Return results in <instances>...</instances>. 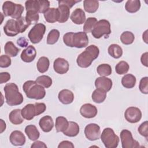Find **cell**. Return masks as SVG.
I'll return each mask as SVG.
<instances>
[{"mask_svg":"<svg viewBox=\"0 0 148 148\" xmlns=\"http://www.w3.org/2000/svg\"><path fill=\"white\" fill-rule=\"evenodd\" d=\"M65 45L71 47L83 48L88 44V38L84 32H67L63 36Z\"/></svg>","mask_w":148,"mask_h":148,"instance_id":"cell-1","label":"cell"},{"mask_svg":"<svg viewBox=\"0 0 148 148\" xmlns=\"http://www.w3.org/2000/svg\"><path fill=\"white\" fill-rule=\"evenodd\" d=\"M99 54V50L97 46L94 45L88 46L77 56L76 59L77 65L83 68H88L98 57Z\"/></svg>","mask_w":148,"mask_h":148,"instance_id":"cell-2","label":"cell"},{"mask_svg":"<svg viewBox=\"0 0 148 148\" xmlns=\"http://www.w3.org/2000/svg\"><path fill=\"white\" fill-rule=\"evenodd\" d=\"M6 102L9 106H16L21 104L24 98L19 92L18 86L14 83H7L3 88Z\"/></svg>","mask_w":148,"mask_h":148,"instance_id":"cell-3","label":"cell"},{"mask_svg":"<svg viewBox=\"0 0 148 148\" xmlns=\"http://www.w3.org/2000/svg\"><path fill=\"white\" fill-rule=\"evenodd\" d=\"M23 90L26 96L30 99H42L46 95L45 88L38 84L36 81L28 80L23 86Z\"/></svg>","mask_w":148,"mask_h":148,"instance_id":"cell-4","label":"cell"},{"mask_svg":"<svg viewBox=\"0 0 148 148\" xmlns=\"http://www.w3.org/2000/svg\"><path fill=\"white\" fill-rule=\"evenodd\" d=\"M24 10V8L22 5L12 1H5L2 5V11L5 16H10L16 20L21 17Z\"/></svg>","mask_w":148,"mask_h":148,"instance_id":"cell-5","label":"cell"},{"mask_svg":"<svg viewBox=\"0 0 148 148\" xmlns=\"http://www.w3.org/2000/svg\"><path fill=\"white\" fill-rule=\"evenodd\" d=\"M101 139L106 148H116L120 139L111 128H105L101 135Z\"/></svg>","mask_w":148,"mask_h":148,"instance_id":"cell-6","label":"cell"},{"mask_svg":"<svg viewBox=\"0 0 148 148\" xmlns=\"http://www.w3.org/2000/svg\"><path fill=\"white\" fill-rule=\"evenodd\" d=\"M110 33V24L109 21L105 19L97 21L91 31L92 35L96 39H99L103 35L108 37Z\"/></svg>","mask_w":148,"mask_h":148,"instance_id":"cell-7","label":"cell"},{"mask_svg":"<svg viewBox=\"0 0 148 148\" xmlns=\"http://www.w3.org/2000/svg\"><path fill=\"white\" fill-rule=\"evenodd\" d=\"M25 7L27 12L44 13L49 9L50 2L47 0H29L25 2Z\"/></svg>","mask_w":148,"mask_h":148,"instance_id":"cell-8","label":"cell"},{"mask_svg":"<svg viewBox=\"0 0 148 148\" xmlns=\"http://www.w3.org/2000/svg\"><path fill=\"white\" fill-rule=\"evenodd\" d=\"M46 32V26L42 23H37L29 31L28 37L31 43L36 44L43 39Z\"/></svg>","mask_w":148,"mask_h":148,"instance_id":"cell-9","label":"cell"},{"mask_svg":"<svg viewBox=\"0 0 148 148\" xmlns=\"http://www.w3.org/2000/svg\"><path fill=\"white\" fill-rule=\"evenodd\" d=\"M120 139L123 148H137L139 147V142L135 140L131 131L123 130L120 132Z\"/></svg>","mask_w":148,"mask_h":148,"instance_id":"cell-10","label":"cell"},{"mask_svg":"<svg viewBox=\"0 0 148 148\" xmlns=\"http://www.w3.org/2000/svg\"><path fill=\"white\" fill-rule=\"evenodd\" d=\"M84 134L89 140L94 141L99 139L101 134L100 127L95 123H90L84 128Z\"/></svg>","mask_w":148,"mask_h":148,"instance_id":"cell-11","label":"cell"},{"mask_svg":"<svg viewBox=\"0 0 148 148\" xmlns=\"http://www.w3.org/2000/svg\"><path fill=\"white\" fill-rule=\"evenodd\" d=\"M125 120L130 123H136L142 118L141 110L136 107L131 106L128 108L124 113Z\"/></svg>","mask_w":148,"mask_h":148,"instance_id":"cell-12","label":"cell"},{"mask_svg":"<svg viewBox=\"0 0 148 148\" xmlns=\"http://www.w3.org/2000/svg\"><path fill=\"white\" fill-rule=\"evenodd\" d=\"M3 31L8 36H14L20 33L17 21L14 19L8 20L3 27Z\"/></svg>","mask_w":148,"mask_h":148,"instance_id":"cell-13","label":"cell"},{"mask_svg":"<svg viewBox=\"0 0 148 148\" xmlns=\"http://www.w3.org/2000/svg\"><path fill=\"white\" fill-rule=\"evenodd\" d=\"M69 64L68 61L62 58H56L53 63L54 71L58 74H65L69 70Z\"/></svg>","mask_w":148,"mask_h":148,"instance_id":"cell-14","label":"cell"},{"mask_svg":"<svg viewBox=\"0 0 148 148\" xmlns=\"http://www.w3.org/2000/svg\"><path fill=\"white\" fill-rule=\"evenodd\" d=\"M81 115L86 119H92L95 117L98 113L96 106L91 103H85L80 109Z\"/></svg>","mask_w":148,"mask_h":148,"instance_id":"cell-15","label":"cell"},{"mask_svg":"<svg viewBox=\"0 0 148 148\" xmlns=\"http://www.w3.org/2000/svg\"><path fill=\"white\" fill-rule=\"evenodd\" d=\"M112 85L113 83L112 80L105 76L97 77L95 80V86L96 88L102 90L106 92L111 90Z\"/></svg>","mask_w":148,"mask_h":148,"instance_id":"cell-16","label":"cell"},{"mask_svg":"<svg viewBox=\"0 0 148 148\" xmlns=\"http://www.w3.org/2000/svg\"><path fill=\"white\" fill-rule=\"evenodd\" d=\"M36 56V50L34 46L29 45L24 49L20 55L21 60L25 62H31L34 60Z\"/></svg>","mask_w":148,"mask_h":148,"instance_id":"cell-17","label":"cell"},{"mask_svg":"<svg viewBox=\"0 0 148 148\" xmlns=\"http://www.w3.org/2000/svg\"><path fill=\"white\" fill-rule=\"evenodd\" d=\"M9 139L14 146H23L26 141L25 135L21 131L18 130H15L10 134Z\"/></svg>","mask_w":148,"mask_h":148,"instance_id":"cell-18","label":"cell"},{"mask_svg":"<svg viewBox=\"0 0 148 148\" xmlns=\"http://www.w3.org/2000/svg\"><path fill=\"white\" fill-rule=\"evenodd\" d=\"M70 18L73 23L78 25L83 24L86 21V18L85 13L81 8L75 9L72 12Z\"/></svg>","mask_w":148,"mask_h":148,"instance_id":"cell-19","label":"cell"},{"mask_svg":"<svg viewBox=\"0 0 148 148\" xmlns=\"http://www.w3.org/2000/svg\"><path fill=\"white\" fill-rule=\"evenodd\" d=\"M58 98L62 103L64 105H68L73 101L74 94L69 90L63 89L59 92Z\"/></svg>","mask_w":148,"mask_h":148,"instance_id":"cell-20","label":"cell"},{"mask_svg":"<svg viewBox=\"0 0 148 148\" xmlns=\"http://www.w3.org/2000/svg\"><path fill=\"white\" fill-rule=\"evenodd\" d=\"M39 125L43 132H49L52 130L54 127L53 120L50 116H45L40 119Z\"/></svg>","mask_w":148,"mask_h":148,"instance_id":"cell-21","label":"cell"},{"mask_svg":"<svg viewBox=\"0 0 148 148\" xmlns=\"http://www.w3.org/2000/svg\"><path fill=\"white\" fill-rule=\"evenodd\" d=\"M21 114L23 118L27 120L33 119L35 116H36L35 105L32 103H28L26 105L21 109Z\"/></svg>","mask_w":148,"mask_h":148,"instance_id":"cell-22","label":"cell"},{"mask_svg":"<svg viewBox=\"0 0 148 148\" xmlns=\"http://www.w3.org/2000/svg\"><path fill=\"white\" fill-rule=\"evenodd\" d=\"M58 3V12H59V19L58 22L60 23H65L68 21L69 17L70 14V8L66 5Z\"/></svg>","mask_w":148,"mask_h":148,"instance_id":"cell-23","label":"cell"},{"mask_svg":"<svg viewBox=\"0 0 148 148\" xmlns=\"http://www.w3.org/2000/svg\"><path fill=\"white\" fill-rule=\"evenodd\" d=\"M45 20L50 23H54L58 21L59 12L58 8H49L43 14Z\"/></svg>","mask_w":148,"mask_h":148,"instance_id":"cell-24","label":"cell"},{"mask_svg":"<svg viewBox=\"0 0 148 148\" xmlns=\"http://www.w3.org/2000/svg\"><path fill=\"white\" fill-rule=\"evenodd\" d=\"M10 121L14 125H18L24 121V118L21 114V110L20 109H14L10 112L9 115Z\"/></svg>","mask_w":148,"mask_h":148,"instance_id":"cell-25","label":"cell"},{"mask_svg":"<svg viewBox=\"0 0 148 148\" xmlns=\"http://www.w3.org/2000/svg\"><path fill=\"white\" fill-rule=\"evenodd\" d=\"M25 133L31 140H36L40 136L39 131L35 125H28L25 128Z\"/></svg>","mask_w":148,"mask_h":148,"instance_id":"cell-26","label":"cell"},{"mask_svg":"<svg viewBox=\"0 0 148 148\" xmlns=\"http://www.w3.org/2000/svg\"><path fill=\"white\" fill-rule=\"evenodd\" d=\"M80 131V128L77 123L74 121H69L68 128L63 132V134L69 137H74L77 136Z\"/></svg>","mask_w":148,"mask_h":148,"instance_id":"cell-27","label":"cell"},{"mask_svg":"<svg viewBox=\"0 0 148 148\" xmlns=\"http://www.w3.org/2000/svg\"><path fill=\"white\" fill-rule=\"evenodd\" d=\"M136 82V77L132 74H126L121 79V84L125 88H133Z\"/></svg>","mask_w":148,"mask_h":148,"instance_id":"cell-28","label":"cell"},{"mask_svg":"<svg viewBox=\"0 0 148 148\" xmlns=\"http://www.w3.org/2000/svg\"><path fill=\"white\" fill-rule=\"evenodd\" d=\"M83 6L86 12L94 13L98 9L99 2L96 0H84L83 1Z\"/></svg>","mask_w":148,"mask_h":148,"instance_id":"cell-29","label":"cell"},{"mask_svg":"<svg viewBox=\"0 0 148 148\" xmlns=\"http://www.w3.org/2000/svg\"><path fill=\"white\" fill-rule=\"evenodd\" d=\"M69 121L63 116H58L56 120V130L57 132L65 131L68 127Z\"/></svg>","mask_w":148,"mask_h":148,"instance_id":"cell-30","label":"cell"},{"mask_svg":"<svg viewBox=\"0 0 148 148\" xmlns=\"http://www.w3.org/2000/svg\"><path fill=\"white\" fill-rule=\"evenodd\" d=\"M4 50L8 56L14 57L18 54L20 49L17 48L12 42L8 41L5 45Z\"/></svg>","mask_w":148,"mask_h":148,"instance_id":"cell-31","label":"cell"},{"mask_svg":"<svg viewBox=\"0 0 148 148\" xmlns=\"http://www.w3.org/2000/svg\"><path fill=\"white\" fill-rule=\"evenodd\" d=\"M140 8V1L139 0H128L125 5V10L131 13L138 12Z\"/></svg>","mask_w":148,"mask_h":148,"instance_id":"cell-32","label":"cell"},{"mask_svg":"<svg viewBox=\"0 0 148 148\" xmlns=\"http://www.w3.org/2000/svg\"><path fill=\"white\" fill-rule=\"evenodd\" d=\"M108 51L109 54L116 59L120 58L123 55V49L117 44L110 45L108 47Z\"/></svg>","mask_w":148,"mask_h":148,"instance_id":"cell-33","label":"cell"},{"mask_svg":"<svg viewBox=\"0 0 148 148\" xmlns=\"http://www.w3.org/2000/svg\"><path fill=\"white\" fill-rule=\"evenodd\" d=\"M50 65V61L47 57H41L39 58L37 64H36V67L38 71L42 73H43L46 72L49 68Z\"/></svg>","mask_w":148,"mask_h":148,"instance_id":"cell-34","label":"cell"},{"mask_svg":"<svg viewBox=\"0 0 148 148\" xmlns=\"http://www.w3.org/2000/svg\"><path fill=\"white\" fill-rule=\"evenodd\" d=\"M91 98L94 102L101 103L105 100L106 98V92L102 90L96 88L93 91L91 95Z\"/></svg>","mask_w":148,"mask_h":148,"instance_id":"cell-35","label":"cell"},{"mask_svg":"<svg viewBox=\"0 0 148 148\" xmlns=\"http://www.w3.org/2000/svg\"><path fill=\"white\" fill-rule=\"evenodd\" d=\"M97 72L101 76H108L112 73V68L109 64H102L98 66Z\"/></svg>","mask_w":148,"mask_h":148,"instance_id":"cell-36","label":"cell"},{"mask_svg":"<svg viewBox=\"0 0 148 148\" xmlns=\"http://www.w3.org/2000/svg\"><path fill=\"white\" fill-rule=\"evenodd\" d=\"M135 40V36L134 34L130 31H124L120 36V40L126 45L132 44Z\"/></svg>","mask_w":148,"mask_h":148,"instance_id":"cell-37","label":"cell"},{"mask_svg":"<svg viewBox=\"0 0 148 148\" xmlns=\"http://www.w3.org/2000/svg\"><path fill=\"white\" fill-rule=\"evenodd\" d=\"M36 82L43 86L44 88H49L52 84L51 78L47 75H42L36 79Z\"/></svg>","mask_w":148,"mask_h":148,"instance_id":"cell-38","label":"cell"},{"mask_svg":"<svg viewBox=\"0 0 148 148\" xmlns=\"http://www.w3.org/2000/svg\"><path fill=\"white\" fill-rule=\"evenodd\" d=\"M60 37V32L58 29H51L47 36V43L48 45H54L58 40Z\"/></svg>","mask_w":148,"mask_h":148,"instance_id":"cell-39","label":"cell"},{"mask_svg":"<svg viewBox=\"0 0 148 148\" xmlns=\"http://www.w3.org/2000/svg\"><path fill=\"white\" fill-rule=\"evenodd\" d=\"M25 18L29 25L36 24L39 21V16L38 13L34 11H27L26 13Z\"/></svg>","mask_w":148,"mask_h":148,"instance_id":"cell-40","label":"cell"},{"mask_svg":"<svg viewBox=\"0 0 148 148\" xmlns=\"http://www.w3.org/2000/svg\"><path fill=\"white\" fill-rule=\"evenodd\" d=\"M97 21V19L95 17H88L87 18L83 26L84 32L86 34L91 32Z\"/></svg>","mask_w":148,"mask_h":148,"instance_id":"cell-41","label":"cell"},{"mask_svg":"<svg viewBox=\"0 0 148 148\" xmlns=\"http://www.w3.org/2000/svg\"><path fill=\"white\" fill-rule=\"evenodd\" d=\"M130 69L128 64L124 61H121L117 64L115 67V71L119 75H123L128 72Z\"/></svg>","mask_w":148,"mask_h":148,"instance_id":"cell-42","label":"cell"},{"mask_svg":"<svg viewBox=\"0 0 148 148\" xmlns=\"http://www.w3.org/2000/svg\"><path fill=\"white\" fill-rule=\"evenodd\" d=\"M139 88L142 93L145 94H148V77L147 76L143 77L140 79Z\"/></svg>","mask_w":148,"mask_h":148,"instance_id":"cell-43","label":"cell"},{"mask_svg":"<svg viewBox=\"0 0 148 148\" xmlns=\"http://www.w3.org/2000/svg\"><path fill=\"white\" fill-rule=\"evenodd\" d=\"M16 21L18 23V27L20 28V33L24 32L27 29V28L30 25L27 21L25 17L21 16L20 18L17 19Z\"/></svg>","mask_w":148,"mask_h":148,"instance_id":"cell-44","label":"cell"},{"mask_svg":"<svg viewBox=\"0 0 148 148\" xmlns=\"http://www.w3.org/2000/svg\"><path fill=\"white\" fill-rule=\"evenodd\" d=\"M138 132L146 139L148 138V122L145 121L142 123L138 128Z\"/></svg>","mask_w":148,"mask_h":148,"instance_id":"cell-45","label":"cell"},{"mask_svg":"<svg viewBox=\"0 0 148 148\" xmlns=\"http://www.w3.org/2000/svg\"><path fill=\"white\" fill-rule=\"evenodd\" d=\"M12 63L11 58L9 56L2 55L0 57V66L1 68H8Z\"/></svg>","mask_w":148,"mask_h":148,"instance_id":"cell-46","label":"cell"},{"mask_svg":"<svg viewBox=\"0 0 148 148\" xmlns=\"http://www.w3.org/2000/svg\"><path fill=\"white\" fill-rule=\"evenodd\" d=\"M34 105H35V110L36 112V116H38L44 113L46 109V106L44 103L36 102L34 103Z\"/></svg>","mask_w":148,"mask_h":148,"instance_id":"cell-47","label":"cell"},{"mask_svg":"<svg viewBox=\"0 0 148 148\" xmlns=\"http://www.w3.org/2000/svg\"><path fill=\"white\" fill-rule=\"evenodd\" d=\"M10 79V75L7 72L0 73V83L3 84L6 83Z\"/></svg>","mask_w":148,"mask_h":148,"instance_id":"cell-48","label":"cell"},{"mask_svg":"<svg viewBox=\"0 0 148 148\" xmlns=\"http://www.w3.org/2000/svg\"><path fill=\"white\" fill-rule=\"evenodd\" d=\"M58 148H74V145L72 142L68 140H64L60 143L58 146Z\"/></svg>","mask_w":148,"mask_h":148,"instance_id":"cell-49","label":"cell"},{"mask_svg":"<svg viewBox=\"0 0 148 148\" xmlns=\"http://www.w3.org/2000/svg\"><path fill=\"white\" fill-rule=\"evenodd\" d=\"M80 1H75V0H62V1H58V2L64 4L71 9L74 5H75L76 3L79 2Z\"/></svg>","mask_w":148,"mask_h":148,"instance_id":"cell-50","label":"cell"},{"mask_svg":"<svg viewBox=\"0 0 148 148\" xmlns=\"http://www.w3.org/2000/svg\"><path fill=\"white\" fill-rule=\"evenodd\" d=\"M17 44L21 47H28V41L24 37H20L17 40Z\"/></svg>","mask_w":148,"mask_h":148,"instance_id":"cell-51","label":"cell"},{"mask_svg":"<svg viewBox=\"0 0 148 148\" xmlns=\"http://www.w3.org/2000/svg\"><path fill=\"white\" fill-rule=\"evenodd\" d=\"M31 148H46V145L40 140H36L34 142L31 146Z\"/></svg>","mask_w":148,"mask_h":148,"instance_id":"cell-52","label":"cell"},{"mask_svg":"<svg viewBox=\"0 0 148 148\" xmlns=\"http://www.w3.org/2000/svg\"><path fill=\"white\" fill-rule=\"evenodd\" d=\"M147 56H148V53L145 52V53L142 54L141 58H140V61L142 64L145 65L146 67L148 66L147 65Z\"/></svg>","mask_w":148,"mask_h":148,"instance_id":"cell-53","label":"cell"},{"mask_svg":"<svg viewBox=\"0 0 148 148\" xmlns=\"http://www.w3.org/2000/svg\"><path fill=\"white\" fill-rule=\"evenodd\" d=\"M0 121H1V131H0V133H2L6 129V123L2 119H1Z\"/></svg>","mask_w":148,"mask_h":148,"instance_id":"cell-54","label":"cell"},{"mask_svg":"<svg viewBox=\"0 0 148 148\" xmlns=\"http://www.w3.org/2000/svg\"><path fill=\"white\" fill-rule=\"evenodd\" d=\"M142 39L146 43H147V30H146L142 35Z\"/></svg>","mask_w":148,"mask_h":148,"instance_id":"cell-55","label":"cell"}]
</instances>
